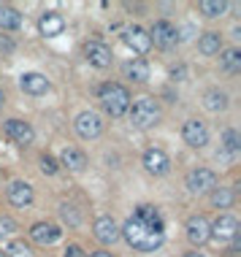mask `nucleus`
<instances>
[{
	"instance_id": "1",
	"label": "nucleus",
	"mask_w": 241,
	"mask_h": 257,
	"mask_svg": "<svg viewBox=\"0 0 241 257\" xmlns=\"http://www.w3.org/2000/svg\"><path fill=\"white\" fill-rule=\"evenodd\" d=\"M119 236L128 241V246L138 249V252H155L165 244V233L163 230H152L146 228L144 222H138L136 216H130L122 228H119Z\"/></svg>"
},
{
	"instance_id": "2",
	"label": "nucleus",
	"mask_w": 241,
	"mask_h": 257,
	"mask_svg": "<svg viewBox=\"0 0 241 257\" xmlns=\"http://www.w3.org/2000/svg\"><path fill=\"white\" fill-rule=\"evenodd\" d=\"M98 100H100V106H103V111L111 116V120H119V116H125L128 108H130V92L125 90L122 84L109 82V84L100 87Z\"/></svg>"
},
{
	"instance_id": "3",
	"label": "nucleus",
	"mask_w": 241,
	"mask_h": 257,
	"mask_svg": "<svg viewBox=\"0 0 241 257\" xmlns=\"http://www.w3.org/2000/svg\"><path fill=\"white\" fill-rule=\"evenodd\" d=\"M128 114H130V122L136 124V128H141V130L155 128V124L160 122V106H157L155 98H149V95L136 98V100L130 103Z\"/></svg>"
},
{
	"instance_id": "4",
	"label": "nucleus",
	"mask_w": 241,
	"mask_h": 257,
	"mask_svg": "<svg viewBox=\"0 0 241 257\" xmlns=\"http://www.w3.org/2000/svg\"><path fill=\"white\" fill-rule=\"evenodd\" d=\"M187 190H190L192 195H203V192H211L214 187H217V174H214L211 168H192L190 174H187Z\"/></svg>"
},
{
	"instance_id": "5",
	"label": "nucleus",
	"mask_w": 241,
	"mask_h": 257,
	"mask_svg": "<svg viewBox=\"0 0 241 257\" xmlns=\"http://www.w3.org/2000/svg\"><path fill=\"white\" fill-rule=\"evenodd\" d=\"M149 41H152V46H160V49L168 52L179 44V30L171 22H165V19H157L149 30Z\"/></svg>"
},
{
	"instance_id": "6",
	"label": "nucleus",
	"mask_w": 241,
	"mask_h": 257,
	"mask_svg": "<svg viewBox=\"0 0 241 257\" xmlns=\"http://www.w3.org/2000/svg\"><path fill=\"white\" fill-rule=\"evenodd\" d=\"M73 128H76L79 138L92 141V138H98L103 133V120H100V114H95V111H82L76 116V122H73Z\"/></svg>"
},
{
	"instance_id": "7",
	"label": "nucleus",
	"mask_w": 241,
	"mask_h": 257,
	"mask_svg": "<svg viewBox=\"0 0 241 257\" xmlns=\"http://www.w3.org/2000/svg\"><path fill=\"white\" fill-rule=\"evenodd\" d=\"M238 220L233 214H219L214 222H209V233L214 241H233L238 236Z\"/></svg>"
},
{
	"instance_id": "8",
	"label": "nucleus",
	"mask_w": 241,
	"mask_h": 257,
	"mask_svg": "<svg viewBox=\"0 0 241 257\" xmlns=\"http://www.w3.org/2000/svg\"><path fill=\"white\" fill-rule=\"evenodd\" d=\"M141 162H144V170L149 176H165L171 170V157L165 154L163 149H157V146L146 149L144 157H141Z\"/></svg>"
},
{
	"instance_id": "9",
	"label": "nucleus",
	"mask_w": 241,
	"mask_h": 257,
	"mask_svg": "<svg viewBox=\"0 0 241 257\" xmlns=\"http://www.w3.org/2000/svg\"><path fill=\"white\" fill-rule=\"evenodd\" d=\"M182 138L187 146L192 149H203L206 144H209V128H206L200 120H187L182 124Z\"/></svg>"
},
{
	"instance_id": "10",
	"label": "nucleus",
	"mask_w": 241,
	"mask_h": 257,
	"mask_svg": "<svg viewBox=\"0 0 241 257\" xmlns=\"http://www.w3.org/2000/svg\"><path fill=\"white\" fill-rule=\"evenodd\" d=\"M187 241L192 244V246H203L206 241H211V233H209V220H206L203 214H192L190 220H187Z\"/></svg>"
},
{
	"instance_id": "11",
	"label": "nucleus",
	"mask_w": 241,
	"mask_h": 257,
	"mask_svg": "<svg viewBox=\"0 0 241 257\" xmlns=\"http://www.w3.org/2000/svg\"><path fill=\"white\" fill-rule=\"evenodd\" d=\"M3 133L9 136L14 144H19V146H28V144H33V138H36V130H33V124L25 122V120H6Z\"/></svg>"
},
{
	"instance_id": "12",
	"label": "nucleus",
	"mask_w": 241,
	"mask_h": 257,
	"mask_svg": "<svg viewBox=\"0 0 241 257\" xmlns=\"http://www.w3.org/2000/svg\"><path fill=\"white\" fill-rule=\"evenodd\" d=\"M19 90H22L25 95L38 98V95H46V92L52 90V84H49V78H46L44 74H38V70H28V74L19 76Z\"/></svg>"
},
{
	"instance_id": "13",
	"label": "nucleus",
	"mask_w": 241,
	"mask_h": 257,
	"mask_svg": "<svg viewBox=\"0 0 241 257\" xmlns=\"http://www.w3.org/2000/svg\"><path fill=\"white\" fill-rule=\"evenodd\" d=\"M30 238L36 244H41V246H52V244H57L63 238V230H60L55 222H36V225L30 228Z\"/></svg>"
},
{
	"instance_id": "14",
	"label": "nucleus",
	"mask_w": 241,
	"mask_h": 257,
	"mask_svg": "<svg viewBox=\"0 0 241 257\" xmlns=\"http://www.w3.org/2000/svg\"><path fill=\"white\" fill-rule=\"evenodd\" d=\"M84 57L95 68H109L111 65V49L103 41H87L84 44Z\"/></svg>"
},
{
	"instance_id": "15",
	"label": "nucleus",
	"mask_w": 241,
	"mask_h": 257,
	"mask_svg": "<svg viewBox=\"0 0 241 257\" xmlns=\"http://www.w3.org/2000/svg\"><path fill=\"white\" fill-rule=\"evenodd\" d=\"M38 32H41L44 38H57L65 32V16L57 14V11H46V14H41V19H38Z\"/></svg>"
},
{
	"instance_id": "16",
	"label": "nucleus",
	"mask_w": 241,
	"mask_h": 257,
	"mask_svg": "<svg viewBox=\"0 0 241 257\" xmlns=\"http://www.w3.org/2000/svg\"><path fill=\"white\" fill-rule=\"evenodd\" d=\"M92 233H95V238L100 244H114V241H119V225L114 222V216H98L95 220V225H92Z\"/></svg>"
},
{
	"instance_id": "17",
	"label": "nucleus",
	"mask_w": 241,
	"mask_h": 257,
	"mask_svg": "<svg viewBox=\"0 0 241 257\" xmlns=\"http://www.w3.org/2000/svg\"><path fill=\"white\" fill-rule=\"evenodd\" d=\"M9 200L14 203L17 208H28L33 200H36V192L28 182H11L9 184Z\"/></svg>"
},
{
	"instance_id": "18",
	"label": "nucleus",
	"mask_w": 241,
	"mask_h": 257,
	"mask_svg": "<svg viewBox=\"0 0 241 257\" xmlns=\"http://www.w3.org/2000/svg\"><path fill=\"white\" fill-rule=\"evenodd\" d=\"M122 41L130 46L136 54H146V52L152 49V41H149V32H146L144 28H128L122 36Z\"/></svg>"
},
{
	"instance_id": "19",
	"label": "nucleus",
	"mask_w": 241,
	"mask_h": 257,
	"mask_svg": "<svg viewBox=\"0 0 241 257\" xmlns=\"http://www.w3.org/2000/svg\"><path fill=\"white\" fill-rule=\"evenodd\" d=\"M60 166H65L68 170H73V174H82L87 168V154L76 146H65L60 152Z\"/></svg>"
},
{
	"instance_id": "20",
	"label": "nucleus",
	"mask_w": 241,
	"mask_h": 257,
	"mask_svg": "<svg viewBox=\"0 0 241 257\" xmlns=\"http://www.w3.org/2000/svg\"><path fill=\"white\" fill-rule=\"evenodd\" d=\"M122 74H125V78H130V82L144 84V82H149V62L141 60V57H133V60L125 62Z\"/></svg>"
},
{
	"instance_id": "21",
	"label": "nucleus",
	"mask_w": 241,
	"mask_h": 257,
	"mask_svg": "<svg viewBox=\"0 0 241 257\" xmlns=\"http://www.w3.org/2000/svg\"><path fill=\"white\" fill-rule=\"evenodd\" d=\"M133 216H136L138 222H144L146 228H152V230H163V216H160V212L155 206H149V203H141Z\"/></svg>"
},
{
	"instance_id": "22",
	"label": "nucleus",
	"mask_w": 241,
	"mask_h": 257,
	"mask_svg": "<svg viewBox=\"0 0 241 257\" xmlns=\"http://www.w3.org/2000/svg\"><path fill=\"white\" fill-rule=\"evenodd\" d=\"M198 52L206 57H214L222 52V36L219 32H203V36L198 38Z\"/></svg>"
},
{
	"instance_id": "23",
	"label": "nucleus",
	"mask_w": 241,
	"mask_h": 257,
	"mask_svg": "<svg viewBox=\"0 0 241 257\" xmlns=\"http://www.w3.org/2000/svg\"><path fill=\"white\" fill-rule=\"evenodd\" d=\"M203 108L211 111V114H219V111L227 108V95L222 90H209L203 92Z\"/></svg>"
},
{
	"instance_id": "24",
	"label": "nucleus",
	"mask_w": 241,
	"mask_h": 257,
	"mask_svg": "<svg viewBox=\"0 0 241 257\" xmlns=\"http://www.w3.org/2000/svg\"><path fill=\"white\" fill-rule=\"evenodd\" d=\"M22 28V14L14 6H0V30H19Z\"/></svg>"
},
{
	"instance_id": "25",
	"label": "nucleus",
	"mask_w": 241,
	"mask_h": 257,
	"mask_svg": "<svg viewBox=\"0 0 241 257\" xmlns=\"http://www.w3.org/2000/svg\"><path fill=\"white\" fill-rule=\"evenodd\" d=\"M219 68L225 74H238L241 70V52L238 49H222L219 52Z\"/></svg>"
},
{
	"instance_id": "26",
	"label": "nucleus",
	"mask_w": 241,
	"mask_h": 257,
	"mask_svg": "<svg viewBox=\"0 0 241 257\" xmlns=\"http://www.w3.org/2000/svg\"><path fill=\"white\" fill-rule=\"evenodd\" d=\"M198 8H200V14H203V16L217 19V16H222L227 11V3H225V0H200Z\"/></svg>"
},
{
	"instance_id": "27",
	"label": "nucleus",
	"mask_w": 241,
	"mask_h": 257,
	"mask_svg": "<svg viewBox=\"0 0 241 257\" xmlns=\"http://www.w3.org/2000/svg\"><path fill=\"white\" fill-rule=\"evenodd\" d=\"M222 149H225V154L227 157H236L238 152H241V136H238V130H225L222 133Z\"/></svg>"
},
{
	"instance_id": "28",
	"label": "nucleus",
	"mask_w": 241,
	"mask_h": 257,
	"mask_svg": "<svg viewBox=\"0 0 241 257\" xmlns=\"http://www.w3.org/2000/svg\"><path fill=\"white\" fill-rule=\"evenodd\" d=\"M233 200H236V195H233L227 187H214V190H211V203H214L217 208H230Z\"/></svg>"
},
{
	"instance_id": "29",
	"label": "nucleus",
	"mask_w": 241,
	"mask_h": 257,
	"mask_svg": "<svg viewBox=\"0 0 241 257\" xmlns=\"http://www.w3.org/2000/svg\"><path fill=\"white\" fill-rule=\"evenodd\" d=\"M6 257H36L33 254V249H30V244H25L22 238H17V241H11L9 246H6Z\"/></svg>"
},
{
	"instance_id": "30",
	"label": "nucleus",
	"mask_w": 241,
	"mask_h": 257,
	"mask_svg": "<svg viewBox=\"0 0 241 257\" xmlns=\"http://www.w3.org/2000/svg\"><path fill=\"white\" fill-rule=\"evenodd\" d=\"M57 168H60V166H57L55 157H52V154H41V170H44L46 176H55Z\"/></svg>"
},
{
	"instance_id": "31",
	"label": "nucleus",
	"mask_w": 241,
	"mask_h": 257,
	"mask_svg": "<svg viewBox=\"0 0 241 257\" xmlns=\"http://www.w3.org/2000/svg\"><path fill=\"white\" fill-rule=\"evenodd\" d=\"M17 230V222L11 220V216H0V238H6V236H11Z\"/></svg>"
},
{
	"instance_id": "32",
	"label": "nucleus",
	"mask_w": 241,
	"mask_h": 257,
	"mask_svg": "<svg viewBox=\"0 0 241 257\" xmlns=\"http://www.w3.org/2000/svg\"><path fill=\"white\" fill-rule=\"evenodd\" d=\"M60 214H63V220L68 222V225H79V214L73 212V206H68V203L60 206Z\"/></svg>"
},
{
	"instance_id": "33",
	"label": "nucleus",
	"mask_w": 241,
	"mask_h": 257,
	"mask_svg": "<svg viewBox=\"0 0 241 257\" xmlns=\"http://www.w3.org/2000/svg\"><path fill=\"white\" fill-rule=\"evenodd\" d=\"M63 257H87V252H84L82 246H79V244H71V246L63 252Z\"/></svg>"
},
{
	"instance_id": "34",
	"label": "nucleus",
	"mask_w": 241,
	"mask_h": 257,
	"mask_svg": "<svg viewBox=\"0 0 241 257\" xmlns=\"http://www.w3.org/2000/svg\"><path fill=\"white\" fill-rule=\"evenodd\" d=\"M0 52H3V54H11V52H14V41H11L9 36H0Z\"/></svg>"
},
{
	"instance_id": "35",
	"label": "nucleus",
	"mask_w": 241,
	"mask_h": 257,
	"mask_svg": "<svg viewBox=\"0 0 241 257\" xmlns=\"http://www.w3.org/2000/svg\"><path fill=\"white\" fill-rule=\"evenodd\" d=\"M184 257H206V254H203V252H187Z\"/></svg>"
},
{
	"instance_id": "36",
	"label": "nucleus",
	"mask_w": 241,
	"mask_h": 257,
	"mask_svg": "<svg viewBox=\"0 0 241 257\" xmlns=\"http://www.w3.org/2000/svg\"><path fill=\"white\" fill-rule=\"evenodd\" d=\"M92 257H114V254H111V252H95Z\"/></svg>"
},
{
	"instance_id": "37",
	"label": "nucleus",
	"mask_w": 241,
	"mask_h": 257,
	"mask_svg": "<svg viewBox=\"0 0 241 257\" xmlns=\"http://www.w3.org/2000/svg\"><path fill=\"white\" fill-rule=\"evenodd\" d=\"M3 100H6V95H3V90H0V106H3Z\"/></svg>"
},
{
	"instance_id": "38",
	"label": "nucleus",
	"mask_w": 241,
	"mask_h": 257,
	"mask_svg": "<svg viewBox=\"0 0 241 257\" xmlns=\"http://www.w3.org/2000/svg\"><path fill=\"white\" fill-rule=\"evenodd\" d=\"M0 257H6V254H3V249H0Z\"/></svg>"
}]
</instances>
